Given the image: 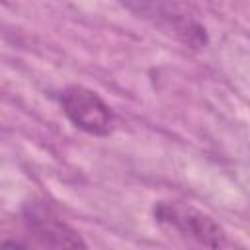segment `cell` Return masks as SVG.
Returning a JSON list of instances; mask_svg holds the SVG:
<instances>
[{
	"instance_id": "cell-1",
	"label": "cell",
	"mask_w": 250,
	"mask_h": 250,
	"mask_svg": "<svg viewBox=\"0 0 250 250\" xmlns=\"http://www.w3.org/2000/svg\"><path fill=\"white\" fill-rule=\"evenodd\" d=\"M152 217L164 229L201 246L221 248L227 244L223 227L207 213L180 201H156Z\"/></svg>"
},
{
	"instance_id": "cell-2",
	"label": "cell",
	"mask_w": 250,
	"mask_h": 250,
	"mask_svg": "<svg viewBox=\"0 0 250 250\" xmlns=\"http://www.w3.org/2000/svg\"><path fill=\"white\" fill-rule=\"evenodd\" d=\"M61 107L68 121L94 137H107L115 127L111 107L90 88L70 84L61 92Z\"/></svg>"
},
{
	"instance_id": "cell-3",
	"label": "cell",
	"mask_w": 250,
	"mask_h": 250,
	"mask_svg": "<svg viewBox=\"0 0 250 250\" xmlns=\"http://www.w3.org/2000/svg\"><path fill=\"white\" fill-rule=\"evenodd\" d=\"M125 4L141 18L148 20L152 25L174 35L186 47L201 49L207 45L205 27L197 23L191 16H188L184 10H180L174 2L170 0H125Z\"/></svg>"
},
{
	"instance_id": "cell-4",
	"label": "cell",
	"mask_w": 250,
	"mask_h": 250,
	"mask_svg": "<svg viewBox=\"0 0 250 250\" xmlns=\"http://www.w3.org/2000/svg\"><path fill=\"white\" fill-rule=\"evenodd\" d=\"M23 221L29 232L43 244L51 248H84L86 242L76 230H72L62 219H59L43 203H29L23 209Z\"/></svg>"
}]
</instances>
